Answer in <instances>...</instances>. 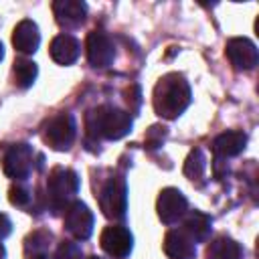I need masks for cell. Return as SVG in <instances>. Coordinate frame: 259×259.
I'll use <instances>...</instances> for the list:
<instances>
[{
    "label": "cell",
    "mask_w": 259,
    "mask_h": 259,
    "mask_svg": "<svg viewBox=\"0 0 259 259\" xmlns=\"http://www.w3.org/2000/svg\"><path fill=\"white\" fill-rule=\"evenodd\" d=\"M192 101V91L184 75L168 73L154 87V111L164 119H176Z\"/></svg>",
    "instance_id": "6da1fadb"
},
{
    "label": "cell",
    "mask_w": 259,
    "mask_h": 259,
    "mask_svg": "<svg viewBox=\"0 0 259 259\" xmlns=\"http://www.w3.org/2000/svg\"><path fill=\"white\" fill-rule=\"evenodd\" d=\"M132 115L123 109H117L113 105H99L87 111L85 115V127L87 136L93 140L105 138V140H119L132 132Z\"/></svg>",
    "instance_id": "7a4b0ae2"
},
{
    "label": "cell",
    "mask_w": 259,
    "mask_h": 259,
    "mask_svg": "<svg viewBox=\"0 0 259 259\" xmlns=\"http://www.w3.org/2000/svg\"><path fill=\"white\" fill-rule=\"evenodd\" d=\"M77 190H79V176L75 170L57 166L49 172L47 194H49V204L55 212L65 210L75 200Z\"/></svg>",
    "instance_id": "3957f363"
},
{
    "label": "cell",
    "mask_w": 259,
    "mask_h": 259,
    "mask_svg": "<svg viewBox=\"0 0 259 259\" xmlns=\"http://www.w3.org/2000/svg\"><path fill=\"white\" fill-rule=\"evenodd\" d=\"M99 206L103 210V214L111 221H121L125 217L127 210V186L125 180L115 176L109 178L101 192H99Z\"/></svg>",
    "instance_id": "277c9868"
},
{
    "label": "cell",
    "mask_w": 259,
    "mask_h": 259,
    "mask_svg": "<svg viewBox=\"0 0 259 259\" xmlns=\"http://www.w3.org/2000/svg\"><path fill=\"white\" fill-rule=\"evenodd\" d=\"M75 134H77V125H75L73 115L71 113H57L55 117H51L45 123L42 138L53 150L65 152V150L71 148V144L75 140Z\"/></svg>",
    "instance_id": "5b68a950"
},
{
    "label": "cell",
    "mask_w": 259,
    "mask_h": 259,
    "mask_svg": "<svg viewBox=\"0 0 259 259\" xmlns=\"http://www.w3.org/2000/svg\"><path fill=\"white\" fill-rule=\"evenodd\" d=\"M4 174L12 180H24L28 178L32 170V148L28 144H14L4 152L2 158Z\"/></svg>",
    "instance_id": "8992f818"
},
{
    "label": "cell",
    "mask_w": 259,
    "mask_h": 259,
    "mask_svg": "<svg viewBox=\"0 0 259 259\" xmlns=\"http://www.w3.org/2000/svg\"><path fill=\"white\" fill-rule=\"evenodd\" d=\"M65 229L77 239L85 241L93 233V212L81 200H73L65 208Z\"/></svg>",
    "instance_id": "52a82bcc"
},
{
    "label": "cell",
    "mask_w": 259,
    "mask_h": 259,
    "mask_svg": "<svg viewBox=\"0 0 259 259\" xmlns=\"http://www.w3.org/2000/svg\"><path fill=\"white\" fill-rule=\"evenodd\" d=\"M99 243H101V249L109 257H113V259H125L132 253L134 237H132V233L125 227L113 225V227H105L101 231Z\"/></svg>",
    "instance_id": "ba28073f"
},
{
    "label": "cell",
    "mask_w": 259,
    "mask_h": 259,
    "mask_svg": "<svg viewBox=\"0 0 259 259\" xmlns=\"http://www.w3.org/2000/svg\"><path fill=\"white\" fill-rule=\"evenodd\" d=\"M225 53L237 71H251V69H255V65L259 61V51H257L255 42L245 38V36L231 38L227 42Z\"/></svg>",
    "instance_id": "9c48e42d"
},
{
    "label": "cell",
    "mask_w": 259,
    "mask_h": 259,
    "mask_svg": "<svg viewBox=\"0 0 259 259\" xmlns=\"http://www.w3.org/2000/svg\"><path fill=\"white\" fill-rule=\"evenodd\" d=\"M186 208H188L186 196L178 188H172V186L164 188L156 200V210H158V217L164 225H172L178 219H182Z\"/></svg>",
    "instance_id": "30bf717a"
},
{
    "label": "cell",
    "mask_w": 259,
    "mask_h": 259,
    "mask_svg": "<svg viewBox=\"0 0 259 259\" xmlns=\"http://www.w3.org/2000/svg\"><path fill=\"white\" fill-rule=\"evenodd\" d=\"M85 47H87V59L95 69H105L115 59V47H113L111 38L101 30L89 32Z\"/></svg>",
    "instance_id": "8fae6325"
},
{
    "label": "cell",
    "mask_w": 259,
    "mask_h": 259,
    "mask_svg": "<svg viewBox=\"0 0 259 259\" xmlns=\"http://www.w3.org/2000/svg\"><path fill=\"white\" fill-rule=\"evenodd\" d=\"M53 12L63 28H77L87 18V4L81 0H57L53 4Z\"/></svg>",
    "instance_id": "7c38bea8"
},
{
    "label": "cell",
    "mask_w": 259,
    "mask_h": 259,
    "mask_svg": "<svg viewBox=\"0 0 259 259\" xmlns=\"http://www.w3.org/2000/svg\"><path fill=\"white\" fill-rule=\"evenodd\" d=\"M164 253L170 259H194L196 243L182 229H172L164 237Z\"/></svg>",
    "instance_id": "4fadbf2b"
},
{
    "label": "cell",
    "mask_w": 259,
    "mask_h": 259,
    "mask_svg": "<svg viewBox=\"0 0 259 259\" xmlns=\"http://www.w3.org/2000/svg\"><path fill=\"white\" fill-rule=\"evenodd\" d=\"M12 45L22 55H32L40 45V32L36 22L24 18L20 20L12 30Z\"/></svg>",
    "instance_id": "5bb4252c"
},
{
    "label": "cell",
    "mask_w": 259,
    "mask_h": 259,
    "mask_svg": "<svg viewBox=\"0 0 259 259\" xmlns=\"http://www.w3.org/2000/svg\"><path fill=\"white\" fill-rule=\"evenodd\" d=\"M51 57L55 63L59 65H73L77 59H79V53H81V45L75 36L71 34H57L53 40H51V49H49Z\"/></svg>",
    "instance_id": "9a60e30c"
},
{
    "label": "cell",
    "mask_w": 259,
    "mask_h": 259,
    "mask_svg": "<svg viewBox=\"0 0 259 259\" xmlns=\"http://www.w3.org/2000/svg\"><path fill=\"white\" fill-rule=\"evenodd\" d=\"M247 146V134L241 130H231L214 138L212 150L219 158H233L239 156Z\"/></svg>",
    "instance_id": "2e32d148"
},
{
    "label": "cell",
    "mask_w": 259,
    "mask_h": 259,
    "mask_svg": "<svg viewBox=\"0 0 259 259\" xmlns=\"http://www.w3.org/2000/svg\"><path fill=\"white\" fill-rule=\"evenodd\" d=\"M212 225V221H210V217L208 214H204V212H200V210H190L188 214H186V219H184V225H182V231L196 243H200V241H206L208 239V235H210V227Z\"/></svg>",
    "instance_id": "e0dca14e"
},
{
    "label": "cell",
    "mask_w": 259,
    "mask_h": 259,
    "mask_svg": "<svg viewBox=\"0 0 259 259\" xmlns=\"http://www.w3.org/2000/svg\"><path fill=\"white\" fill-rule=\"evenodd\" d=\"M243 249L237 241L231 237H217L208 247H206V257L208 259H241Z\"/></svg>",
    "instance_id": "ac0fdd59"
},
{
    "label": "cell",
    "mask_w": 259,
    "mask_h": 259,
    "mask_svg": "<svg viewBox=\"0 0 259 259\" xmlns=\"http://www.w3.org/2000/svg\"><path fill=\"white\" fill-rule=\"evenodd\" d=\"M51 239H53V235L49 231H34L32 235H28L26 241H24V255H26V259L47 257L49 247H51Z\"/></svg>",
    "instance_id": "d6986e66"
},
{
    "label": "cell",
    "mask_w": 259,
    "mask_h": 259,
    "mask_svg": "<svg viewBox=\"0 0 259 259\" xmlns=\"http://www.w3.org/2000/svg\"><path fill=\"white\" fill-rule=\"evenodd\" d=\"M12 71H14V83L20 89H28L34 83L36 75H38L36 63L34 61H28V59H16Z\"/></svg>",
    "instance_id": "ffe728a7"
},
{
    "label": "cell",
    "mask_w": 259,
    "mask_h": 259,
    "mask_svg": "<svg viewBox=\"0 0 259 259\" xmlns=\"http://www.w3.org/2000/svg\"><path fill=\"white\" fill-rule=\"evenodd\" d=\"M204 170H206V158H204L202 150L194 148L184 162V176L194 182V180H200L204 176Z\"/></svg>",
    "instance_id": "44dd1931"
},
{
    "label": "cell",
    "mask_w": 259,
    "mask_h": 259,
    "mask_svg": "<svg viewBox=\"0 0 259 259\" xmlns=\"http://www.w3.org/2000/svg\"><path fill=\"white\" fill-rule=\"evenodd\" d=\"M55 259H83V253H81L79 245H75V243H71V241H63V243L57 247Z\"/></svg>",
    "instance_id": "7402d4cb"
},
{
    "label": "cell",
    "mask_w": 259,
    "mask_h": 259,
    "mask_svg": "<svg viewBox=\"0 0 259 259\" xmlns=\"http://www.w3.org/2000/svg\"><path fill=\"white\" fill-rule=\"evenodd\" d=\"M8 198H10V202L14 206H26L30 202V192H28V188H24L20 184H14L8 190Z\"/></svg>",
    "instance_id": "603a6c76"
},
{
    "label": "cell",
    "mask_w": 259,
    "mask_h": 259,
    "mask_svg": "<svg viewBox=\"0 0 259 259\" xmlns=\"http://www.w3.org/2000/svg\"><path fill=\"white\" fill-rule=\"evenodd\" d=\"M164 138H166V127L152 125V127L148 130V134H146V146H148V148H158V146H162Z\"/></svg>",
    "instance_id": "cb8c5ba5"
},
{
    "label": "cell",
    "mask_w": 259,
    "mask_h": 259,
    "mask_svg": "<svg viewBox=\"0 0 259 259\" xmlns=\"http://www.w3.org/2000/svg\"><path fill=\"white\" fill-rule=\"evenodd\" d=\"M125 101L130 105V111H138V107L142 103V93H140V87L138 85H130L125 89Z\"/></svg>",
    "instance_id": "d4e9b609"
},
{
    "label": "cell",
    "mask_w": 259,
    "mask_h": 259,
    "mask_svg": "<svg viewBox=\"0 0 259 259\" xmlns=\"http://www.w3.org/2000/svg\"><path fill=\"white\" fill-rule=\"evenodd\" d=\"M10 233H12V223H10V219L0 212V241L6 239Z\"/></svg>",
    "instance_id": "484cf974"
},
{
    "label": "cell",
    "mask_w": 259,
    "mask_h": 259,
    "mask_svg": "<svg viewBox=\"0 0 259 259\" xmlns=\"http://www.w3.org/2000/svg\"><path fill=\"white\" fill-rule=\"evenodd\" d=\"M6 257V251H4V245H2V241H0V259H4Z\"/></svg>",
    "instance_id": "4316f807"
},
{
    "label": "cell",
    "mask_w": 259,
    "mask_h": 259,
    "mask_svg": "<svg viewBox=\"0 0 259 259\" xmlns=\"http://www.w3.org/2000/svg\"><path fill=\"white\" fill-rule=\"evenodd\" d=\"M4 59V47H2V42H0V61Z\"/></svg>",
    "instance_id": "83f0119b"
},
{
    "label": "cell",
    "mask_w": 259,
    "mask_h": 259,
    "mask_svg": "<svg viewBox=\"0 0 259 259\" xmlns=\"http://www.w3.org/2000/svg\"><path fill=\"white\" fill-rule=\"evenodd\" d=\"M91 259H99V257H91Z\"/></svg>",
    "instance_id": "f1b7e54d"
},
{
    "label": "cell",
    "mask_w": 259,
    "mask_h": 259,
    "mask_svg": "<svg viewBox=\"0 0 259 259\" xmlns=\"http://www.w3.org/2000/svg\"><path fill=\"white\" fill-rule=\"evenodd\" d=\"M40 259H49V257H40Z\"/></svg>",
    "instance_id": "f546056e"
}]
</instances>
